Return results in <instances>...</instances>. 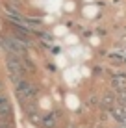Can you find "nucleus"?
<instances>
[{"mask_svg":"<svg viewBox=\"0 0 126 128\" xmlns=\"http://www.w3.org/2000/svg\"><path fill=\"white\" fill-rule=\"evenodd\" d=\"M0 45H2L6 54H19V56H26L32 46L26 45L24 41H20L19 37H15L13 34H2L0 35Z\"/></svg>","mask_w":126,"mask_h":128,"instance_id":"1","label":"nucleus"},{"mask_svg":"<svg viewBox=\"0 0 126 128\" xmlns=\"http://www.w3.org/2000/svg\"><path fill=\"white\" fill-rule=\"evenodd\" d=\"M15 95H17V98H19L20 104L32 102L37 96V87L33 86L28 78H24V80H20L19 84H15Z\"/></svg>","mask_w":126,"mask_h":128,"instance_id":"2","label":"nucleus"},{"mask_svg":"<svg viewBox=\"0 0 126 128\" xmlns=\"http://www.w3.org/2000/svg\"><path fill=\"white\" fill-rule=\"evenodd\" d=\"M58 117H59V113H56V112L46 113V115L37 119V124L41 128H56L58 126Z\"/></svg>","mask_w":126,"mask_h":128,"instance_id":"3","label":"nucleus"},{"mask_svg":"<svg viewBox=\"0 0 126 128\" xmlns=\"http://www.w3.org/2000/svg\"><path fill=\"white\" fill-rule=\"evenodd\" d=\"M111 87H113V91L126 89V72H113L111 74Z\"/></svg>","mask_w":126,"mask_h":128,"instance_id":"4","label":"nucleus"},{"mask_svg":"<svg viewBox=\"0 0 126 128\" xmlns=\"http://www.w3.org/2000/svg\"><path fill=\"white\" fill-rule=\"evenodd\" d=\"M85 102H87L91 108H100V96H97V95H89Z\"/></svg>","mask_w":126,"mask_h":128,"instance_id":"5","label":"nucleus"},{"mask_svg":"<svg viewBox=\"0 0 126 128\" xmlns=\"http://www.w3.org/2000/svg\"><path fill=\"white\" fill-rule=\"evenodd\" d=\"M117 128H126V122H121V124L117 126Z\"/></svg>","mask_w":126,"mask_h":128,"instance_id":"6","label":"nucleus"},{"mask_svg":"<svg viewBox=\"0 0 126 128\" xmlns=\"http://www.w3.org/2000/svg\"><path fill=\"white\" fill-rule=\"evenodd\" d=\"M4 89V84H2V80H0V91H2Z\"/></svg>","mask_w":126,"mask_h":128,"instance_id":"7","label":"nucleus"},{"mask_svg":"<svg viewBox=\"0 0 126 128\" xmlns=\"http://www.w3.org/2000/svg\"><path fill=\"white\" fill-rule=\"evenodd\" d=\"M69 128H78V126H76V124H71V126H69Z\"/></svg>","mask_w":126,"mask_h":128,"instance_id":"8","label":"nucleus"}]
</instances>
